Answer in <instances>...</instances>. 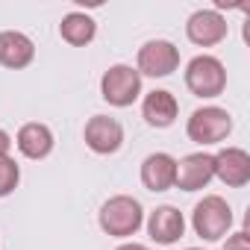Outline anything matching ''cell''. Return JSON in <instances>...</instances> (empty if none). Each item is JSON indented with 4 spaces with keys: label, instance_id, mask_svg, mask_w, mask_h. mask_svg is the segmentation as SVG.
Wrapping results in <instances>:
<instances>
[{
    "label": "cell",
    "instance_id": "19",
    "mask_svg": "<svg viewBox=\"0 0 250 250\" xmlns=\"http://www.w3.org/2000/svg\"><path fill=\"white\" fill-rule=\"evenodd\" d=\"M12 136L6 133V130H0V156H9V150H12Z\"/></svg>",
    "mask_w": 250,
    "mask_h": 250
},
{
    "label": "cell",
    "instance_id": "16",
    "mask_svg": "<svg viewBox=\"0 0 250 250\" xmlns=\"http://www.w3.org/2000/svg\"><path fill=\"white\" fill-rule=\"evenodd\" d=\"M59 36H62V42H68L71 47H85V44L94 42L97 24H94V18L85 15V12H68V15L62 18V24H59Z\"/></svg>",
    "mask_w": 250,
    "mask_h": 250
},
{
    "label": "cell",
    "instance_id": "8",
    "mask_svg": "<svg viewBox=\"0 0 250 250\" xmlns=\"http://www.w3.org/2000/svg\"><path fill=\"white\" fill-rule=\"evenodd\" d=\"M229 24L218 9H197L186 21V39L197 47H215L227 39Z\"/></svg>",
    "mask_w": 250,
    "mask_h": 250
},
{
    "label": "cell",
    "instance_id": "4",
    "mask_svg": "<svg viewBox=\"0 0 250 250\" xmlns=\"http://www.w3.org/2000/svg\"><path fill=\"white\" fill-rule=\"evenodd\" d=\"M100 97L118 109L133 106L142 97V74L133 65H124V62L106 68L100 77Z\"/></svg>",
    "mask_w": 250,
    "mask_h": 250
},
{
    "label": "cell",
    "instance_id": "14",
    "mask_svg": "<svg viewBox=\"0 0 250 250\" xmlns=\"http://www.w3.org/2000/svg\"><path fill=\"white\" fill-rule=\"evenodd\" d=\"M12 142H15V147L21 150V156L36 159V162H39V159H47V156L53 153V145H56L53 130L47 127V124H39V121L24 124Z\"/></svg>",
    "mask_w": 250,
    "mask_h": 250
},
{
    "label": "cell",
    "instance_id": "21",
    "mask_svg": "<svg viewBox=\"0 0 250 250\" xmlns=\"http://www.w3.org/2000/svg\"><path fill=\"white\" fill-rule=\"evenodd\" d=\"M186 250H200V247H186Z\"/></svg>",
    "mask_w": 250,
    "mask_h": 250
},
{
    "label": "cell",
    "instance_id": "11",
    "mask_svg": "<svg viewBox=\"0 0 250 250\" xmlns=\"http://www.w3.org/2000/svg\"><path fill=\"white\" fill-rule=\"evenodd\" d=\"M186 232V218L177 206H156L147 218V235L156 241V244H177Z\"/></svg>",
    "mask_w": 250,
    "mask_h": 250
},
{
    "label": "cell",
    "instance_id": "15",
    "mask_svg": "<svg viewBox=\"0 0 250 250\" xmlns=\"http://www.w3.org/2000/svg\"><path fill=\"white\" fill-rule=\"evenodd\" d=\"M174 177H177V159L171 153H150L142 162V186L147 191H168L174 188Z\"/></svg>",
    "mask_w": 250,
    "mask_h": 250
},
{
    "label": "cell",
    "instance_id": "3",
    "mask_svg": "<svg viewBox=\"0 0 250 250\" xmlns=\"http://www.w3.org/2000/svg\"><path fill=\"white\" fill-rule=\"evenodd\" d=\"M186 88L194 97H203V100L224 94V88H227V68H224V62L218 56H212V53L194 56L186 65Z\"/></svg>",
    "mask_w": 250,
    "mask_h": 250
},
{
    "label": "cell",
    "instance_id": "12",
    "mask_svg": "<svg viewBox=\"0 0 250 250\" xmlns=\"http://www.w3.org/2000/svg\"><path fill=\"white\" fill-rule=\"evenodd\" d=\"M180 115V100L168 88H153L142 100V118L156 130H168Z\"/></svg>",
    "mask_w": 250,
    "mask_h": 250
},
{
    "label": "cell",
    "instance_id": "17",
    "mask_svg": "<svg viewBox=\"0 0 250 250\" xmlns=\"http://www.w3.org/2000/svg\"><path fill=\"white\" fill-rule=\"evenodd\" d=\"M21 183V168L12 156H0V197H9Z\"/></svg>",
    "mask_w": 250,
    "mask_h": 250
},
{
    "label": "cell",
    "instance_id": "20",
    "mask_svg": "<svg viewBox=\"0 0 250 250\" xmlns=\"http://www.w3.org/2000/svg\"><path fill=\"white\" fill-rule=\"evenodd\" d=\"M115 250H150V247H147V244H136V241H127V244L115 247Z\"/></svg>",
    "mask_w": 250,
    "mask_h": 250
},
{
    "label": "cell",
    "instance_id": "10",
    "mask_svg": "<svg viewBox=\"0 0 250 250\" xmlns=\"http://www.w3.org/2000/svg\"><path fill=\"white\" fill-rule=\"evenodd\" d=\"M215 156V177L229 186V188H241L250 183V153L244 147H221Z\"/></svg>",
    "mask_w": 250,
    "mask_h": 250
},
{
    "label": "cell",
    "instance_id": "6",
    "mask_svg": "<svg viewBox=\"0 0 250 250\" xmlns=\"http://www.w3.org/2000/svg\"><path fill=\"white\" fill-rule=\"evenodd\" d=\"M180 68V47L168 39H150L139 47V56H136V71L142 77H171L174 71Z\"/></svg>",
    "mask_w": 250,
    "mask_h": 250
},
{
    "label": "cell",
    "instance_id": "2",
    "mask_svg": "<svg viewBox=\"0 0 250 250\" xmlns=\"http://www.w3.org/2000/svg\"><path fill=\"white\" fill-rule=\"evenodd\" d=\"M191 227L203 241H221L232 229V206L221 194H206L194 203Z\"/></svg>",
    "mask_w": 250,
    "mask_h": 250
},
{
    "label": "cell",
    "instance_id": "7",
    "mask_svg": "<svg viewBox=\"0 0 250 250\" xmlns=\"http://www.w3.org/2000/svg\"><path fill=\"white\" fill-rule=\"evenodd\" d=\"M83 139H85V147L97 156H112L121 150L124 145V127L118 118H109V115H94L85 121V130H83Z\"/></svg>",
    "mask_w": 250,
    "mask_h": 250
},
{
    "label": "cell",
    "instance_id": "18",
    "mask_svg": "<svg viewBox=\"0 0 250 250\" xmlns=\"http://www.w3.org/2000/svg\"><path fill=\"white\" fill-rule=\"evenodd\" d=\"M224 250H250V232L247 229H238V232L227 235Z\"/></svg>",
    "mask_w": 250,
    "mask_h": 250
},
{
    "label": "cell",
    "instance_id": "5",
    "mask_svg": "<svg viewBox=\"0 0 250 250\" xmlns=\"http://www.w3.org/2000/svg\"><path fill=\"white\" fill-rule=\"evenodd\" d=\"M229 133H232V115L221 106H200L191 112L186 124V136L200 147L221 145Z\"/></svg>",
    "mask_w": 250,
    "mask_h": 250
},
{
    "label": "cell",
    "instance_id": "1",
    "mask_svg": "<svg viewBox=\"0 0 250 250\" xmlns=\"http://www.w3.org/2000/svg\"><path fill=\"white\" fill-rule=\"evenodd\" d=\"M100 229L112 238H130L145 224V209L133 194H112L97 212Z\"/></svg>",
    "mask_w": 250,
    "mask_h": 250
},
{
    "label": "cell",
    "instance_id": "9",
    "mask_svg": "<svg viewBox=\"0 0 250 250\" xmlns=\"http://www.w3.org/2000/svg\"><path fill=\"white\" fill-rule=\"evenodd\" d=\"M215 180V156L206 150L188 153L183 159H177V177L174 186L183 191H200Z\"/></svg>",
    "mask_w": 250,
    "mask_h": 250
},
{
    "label": "cell",
    "instance_id": "13",
    "mask_svg": "<svg viewBox=\"0 0 250 250\" xmlns=\"http://www.w3.org/2000/svg\"><path fill=\"white\" fill-rule=\"evenodd\" d=\"M36 59V42L27 33L18 30H3L0 33V65L9 71H21L27 65H33Z\"/></svg>",
    "mask_w": 250,
    "mask_h": 250
}]
</instances>
